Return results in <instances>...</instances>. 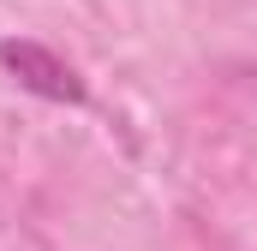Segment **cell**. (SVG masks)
<instances>
[{
    "instance_id": "obj_1",
    "label": "cell",
    "mask_w": 257,
    "mask_h": 251,
    "mask_svg": "<svg viewBox=\"0 0 257 251\" xmlns=\"http://www.w3.org/2000/svg\"><path fill=\"white\" fill-rule=\"evenodd\" d=\"M0 66H6L30 96H42V102H66V108H84V102H90L84 78H78L54 48H42V42H30V36H6V42H0Z\"/></svg>"
}]
</instances>
